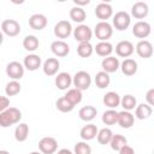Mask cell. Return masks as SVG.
<instances>
[{
	"mask_svg": "<svg viewBox=\"0 0 154 154\" xmlns=\"http://www.w3.org/2000/svg\"><path fill=\"white\" fill-rule=\"evenodd\" d=\"M120 106L124 108V111H132L136 108L137 106V100L134 95L131 94H126L123 97H120Z\"/></svg>",
	"mask_w": 154,
	"mask_h": 154,
	"instance_id": "obj_33",
	"label": "cell"
},
{
	"mask_svg": "<svg viewBox=\"0 0 154 154\" xmlns=\"http://www.w3.org/2000/svg\"><path fill=\"white\" fill-rule=\"evenodd\" d=\"M72 34H73L75 40L78 41L79 43H81V42H90L91 36H93L91 29H90L88 25H85V24H79V25H77V26L72 30Z\"/></svg>",
	"mask_w": 154,
	"mask_h": 154,
	"instance_id": "obj_6",
	"label": "cell"
},
{
	"mask_svg": "<svg viewBox=\"0 0 154 154\" xmlns=\"http://www.w3.org/2000/svg\"><path fill=\"white\" fill-rule=\"evenodd\" d=\"M153 113V107L147 105V103H140L136 106L135 108V116L137 119L140 120H144V119H148Z\"/></svg>",
	"mask_w": 154,
	"mask_h": 154,
	"instance_id": "obj_26",
	"label": "cell"
},
{
	"mask_svg": "<svg viewBox=\"0 0 154 154\" xmlns=\"http://www.w3.org/2000/svg\"><path fill=\"white\" fill-rule=\"evenodd\" d=\"M112 136H113V132L109 128H102L97 131L96 138H97V142L100 144H109Z\"/></svg>",
	"mask_w": 154,
	"mask_h": 154,
	"instance_id": "obj_34",
	"label": "cell"
},
{
	"mask_svg": "<svg viewBox=\"0 0 154 154\" xmlns=\"http://www.w3.org/2000/svg\"><path fill=\"white\" fill-rule=\"evenodd\" d=\"M148 13H149V7L147 2L137 1L131 7V16L135 17L136 19H143L148 16Z\"/></svg>",
	"mask_w": 154,
	"mask_h": 154,
	"instance_id": "obj_19",
	"label": "cell"
},
{
	"mask_svg": "<svg viewBox=\"0 0 154 154\" xmlns=\"http://www.w3.org/2000/svg\"><path fill=\"white\" fill-rule=\"evenodd\" d=\"M95 16L100 19V22H107L113 16V8L107 2H100L95 7Z\"/></svg>",
	"mask_w": 154,
	"mask_h": 154,
	"instance_id": "obj_12",
	"label": "cell"
},
{
	"mask_svg": "<svg viewBox=\"0 0 154 154\" xmlns=\"http://www.w3.org/2000/svg\"><path fill=\"white\" fill-rule=\"evenodd\" d=\"M102 102H103V105L107 106L108 108L116 109V108L120 105V96H119V94L116 93V91H107V93L103 95Z\"/></svg>",
	"mask_w": 154,
	"mask_h": 154,
	"instance_id": "obj_23",
	"label": "cell"
},
{
	"mask_svg": "<svg viewBox=\"0 0 154 154\" xmlns=\"http://www.w3.org/2000/svg\"><path fill=\"white\" fill-rule=\"evenodd\" d=\"M119 69L122 70V72L125 76H134L138 70V65H137L136 60H134L131 58H126L120 63Z\"/></svg>",
	"mask_w": 154,
	"mask_h": 154,
	"instance_id": "obj_22",
	"label": "cell"
},
{
	"mask_svg": "<svg viewBox=\"0 0 154 154\" xmlns=\"http://www.w3.org/2000/svg\"><path fill=\"white\" fill-rule=\"evenodd\" d=\"M119 154H135V150H134V148L132 147H130L129 144H125V146H123L119 150Z\"/></svg>",
	"mask_w": 154,
	"mask_h": 154,
	"instance_id": "obj_43",
	"label": "cell"
},
{
	"mask_svg": "<svg viewBox=\"0 0 154 154\" xmlns=\"http://www.w3.org/2000/svg\"><path fill=\"white\" fill-rule=\"evenodd\" d=\"M97 131H99V129H97V126L95 125V124H87V125H84L82 129H81V131H79V136H81V138L83 140V141H91V140H94L95 137H96V135H97Z\"/></svg>",
	"mask_w": 154,
	"mask_h": 154,
	"instance_id": "obj_24",
	"label": "cell"
},
{
	"mask_svg": "<svg viewBox=\"0 0 154 154\" xmlns=\"http://www.w3.org/2000/svg\"><path fill=\"white\" fill-rule=\"evenodd\" d=\"M24 66L19 61H11L6 65V75L12 81H19L24 76Z\"/></svg>",
	"mask_w": 154,
	"mask_h": 154,
	"instance_id": "obj_8",
	"label": "cell"
},
{
	"mask_svg": "<svg viewBox=\"0 0 154 154\" xmlns=\"http://www.w3.org/2000/svg\"><path fill=\"white\" fill-rule=\"evenodd\" d=\"M150 32H152V26L146 20H138L132 26V34L137 38L144 40L146 37H148L150 35Z\"/></svg>",
	"mask_w": 154,
	"mask_h": 154,
	"instance_id": "obj_10",
	"label": "cell"
},
{
	"mask_svg": "<svg viewBox=\"0 0 154 154\" xmlns=\"http://www.w3.org/2000/svg\"><path fill=\"white\" fill-rule=\"evenodd\" d=\"M60 69V63L57 58H48L42 64V70L46 76H55Z\"/></svg>",
	"mask_w": 154,
	"mask_h": 154,
	"instance_id": "obj_17",
	"label": "cell"
},
{
	"mask_svg": "<svg viewBox=\"0 0 154 154\" xmlns=\"http://www.w3.org/2000/svg\"><path fill=\"white\" fill-rule=\"evenodd\" d=\"M72 30H73V29H72L71 23H70L69 20H66V19L59 20V22L54 25V29H53L54 35H55L58 38H60V40L67 38V37L72 34Z\"/></svg>",
	"mask_w": 154,
	"mask_h": 154,
	"instance_id": "obj_7",
	"label": "cell"
},
{
	"mask_svg": "<svg viewBox=\"0 0 154 154\" xmlns=\"http://www.w3.org/2000/svg\"><path fill=\"white\" fill-rule=\"evenodd\" d=\"M146 101H147V105L149 106H153L154 105V88H150L147 94H146Z\"/></svg>",
	"mask_w": 154,
	"mask_h": 154,
	"instance_id": "obj_42",
	"label": "cell"
},
{
	"mask_svg": "<svg viewBox=\"0 0 154 154\" xmlns=\"http://www.w3.org/2000/svg\"><path fill=\"white\" fill-rule=\"evenodd\" d=\"M22 90V85L18 81H10L5 87V93L7 96H14L19 94Z\"/></svg>",
	"mask_w": 154,
	"mask_h": 154,
	"instance_id": "obj_39",
	"label": "cell"
},
{
	"mask_svg": "<svg viewBox=\"0 0 154 154\" xmlns=\"http://www.w3.org/2000/svg\"><path fill=\"white\" fill-rule=\"evenodd\" d=\"M7 107H10V99L7 96H1L0 95V113L5 111Z\"/></svg>",
	"mask_w": 154,
	"mask_h": 154,
	"instance_id": "obj_41",
	"label": "cell"
},
{
	"mask_svg": "<svg viewBox=\"0 0 154 154\" xmlns=\"http://www.w3.org/2000/svg\"><path fill=\"white\" fill-rule=\"evenodd\" d=\"M94 52H96V54L102 57V58L109 57L112 54V52H113V45L111 42H108V41H100L94 47Z\"/></svg>",
	"mask_w": 154,
	"mask_h": 154,
	"instance_id": "obj_25",
	"label": "cell"
},
{
	"mask_svg": "<svg viewBox=\"0 0 154 154\" xmlns=\"http://www.w3.org/2000/svg\"><path fill=\"white\" fill-rule=\"evenodd\" d=\"M38 149L42 154H54L58 150V141L51 136L42 137L38 141Z\"/></svg>",
	"mask_w": 154,
	"mask_h": 154,
	"instance_id": "obj_5",
	"label": "cell"
},
{
	"mask_svg": "<svg viewBox=\"0 0 154 154\" xmlns=\"http://www.w3.org/2000/svg\"><path fill=\"white\" fill-rule=\"evenodd\" d=\"M94 53V47L90 42H81L77 46V54L81 58H89Z\"/></svg>",
	"mask_w": 154,
	"mask_h": 154,
	"instance_id": "obj_35",
	"label": "cell"
},
{
	"mask_svg": "<svg viewBox=\"0 0 154 154\" xmlns=\"http://www.w3.org/2000/svg\"><path fill=\"white\" fill-rule=\"evenodd\" d=\"M55 87L60 90H67L70 85L72 84V77L69 72H59L55 75L54 78Z\"/></svg>",
	"mask_w": 154,
	"mask_h": 154,
	"instance_id": "obj_18",
	"label": "cell"
},
{
	"mask_svg": "<svg viewBox=\"0 0 154 154\" xmlns=\"http://www.w3.org/2000/svg\"><path fill=\"white\" fill-rule=\"evenodd\" d=\"M120 66V61L118 58L113 57V55H109V57H106L102 59L101 61V67H102V71H105L106 73H113L116 72Z\"/></svg>",
	"mask_w": 154,
	"mask_h": 154,
	"instance_id": "obj_16",
	"label": "cell"
},
{
	"mask_svg": "<svg viewBox=\"0 0 154 154\" xmlns=\"http://www.w3.org/2000/svg\"><path fill=\"white\" fill-rule=\"evenodd\" d=\"M29 136V126L25 123H18L14 129V138L18 142H24L28 140Z\"/></svg>",
	"mask_w": 154,
	"mask_h": 154,
	"instance_id": "obj_28",
	"label": "cell"
},
{
	"mask_svg": "<svg viewBox=\"0 0 154 154\" xmlns=\"http://www.w3.org/2000/svg\"><path fill=\"white\" fill-rule=\"evenodd\" d=\"M57 154H73V152H71V150L67 149V148H61V149H59V150L57 152Z\"/></svg>",
	"mask_w": 154,
	"mask_h": 154,
	"instance_id": "obj_45",
	"label": "cell"
},
{
	"mask_svg": "<svg viewBox=\"0 0 154 154\" xmlns=\"http://www.w3.org/2000/svg\"><path fill=\"white\" fill-rule=\"evenodd\" d=\"M29 154H42L41 152H30Z\"/></svg>",
	"mask_w": 154,
	"mask_h": 154,
	"instance_id": "obj_48",
	"label": "cell"
},
{
	"mask_svg": "<svg viewBox=\"0 0 154 154\" xmlns=\"http://www.w3.org/2000/svg\"><path fill=\"white\" fill-rule=\"evenodd\" d=\"M47 24H48V19L42 13H35L29 18V25L34 30H42L47 26Z\"/></svg>",
	"mask_w": 154,
	"mask_h": 154,
	"instance_id": "obj_20",
	"label": "cell"
},
{
	"mask_svg": "<svg viewBox=\"0 0 154 154\" xmlns=\"http://www.w3.org/2000/svg\"><path fill=\"white\" fill-rule=\"evenodd\" d=\"M69 14H70V18H71L73 22L79 23V24H82V23L85 20V18H87V13H85L84 8H83V7H78V6H73V7L70 10Z\"/></svg>",
	"mask_w": 154,
	"mask_h": 154,
	"instance_id": "obj_30",
	"label": "cell"
},
{
	"mask_svg": "<svg viewBox=\"0 0 154 154\" xmlns=\"http://www.w3.org/2000/svg\"><path fill=\"white\" fill-rule=\"evenodd\" d=\"M112 17H113V19H112L113 26L119 31L126 30L131 23V16L125 11H118Z\"/></svg>",
	"mask_w": 154,
	"mask_h": 154,
	"instance_id": "obj_3",
	"label": "cell"
},
{
	"mask_svg": "<svg viewBox=\"0 0 154 154\" xmlns=\"http://www.w3.org/2000/svg\"><path fill=\"white\" fill-rule=\"evenodd\" d=\"M135 49H136V53L138 54V57H141L143 59H148L153 55V45L148 40L138 41Z\"/></svg>",
	"mask_w": 154,
	"mask_h": 154,
	"instance_id": "obj_14",
	"label": "cell"
},
{
	"mask_svg": "<svg viewBox=\"0 0 154 154\" xmlns=\"http://www.w3.org/2000/svg\"><path fill=\"white\" fill-rule=\"evenodd\" d=\"M73 154H91V147L85 141L77 142L73 148Z\"/></svg>",
	"mask_w": 154,
	"mask_h": 154,
	"instance_id": "obj_40",
	"label": "cell"
},
{
	"mask_svg": "<svg viewBox=\"0 0 154 154\" xmlns=\"http://www.w3.org/2000/svg\"><path fill=\"white\" fill-rule=\"evenodd\" d=\"M94 34L100 41H108L113 35V26L108 22H99L94 28Z\"/></svg>",
	"mask_w": 154,
	"mask_h": 154,
	"instance_id": "obj_4",
	"label": "cell"
},
{
	"mask_svg": "<svg viewBox=\"0 0 154 154\" xmlns=\"http://www.w3.org/2000/svg\"><path fill=\"white\" fill-rule=\"evenodd\" d=\"M2 42H4V34H2L1 30H0V46L2 45Z\"/></svg>",
	"mask_w": 154,
	"mask_h": 154,
	"instance_id": "obj_46",
	"label": "cell"
},
{
	"mask_svg": "<svg viewBox=\"0 0 154 154\" xmlns=\"http://www.w3.org/2000/svg\"><path fill=\"white\" fill-rule=\"evenodd\" d=\"M41 65H42V60H41L40 55L31 53V54H28L24 57V60H23L24 69H26L29 71H36L38 67H41Z\"/></svg>",
	"mask_w": 154,
	"mask_h": 154,
	"instance_id": "obj_15",
	"label": "cell"
},
{
	"mask_svg": "<svg viewBox=\"0 0 154 154\" xmlns=\"http://www.w3.org/2000/svg\"><path fill=\"white\" fill-rule=\"evenodd\" d=\"M113 51H116V54L118 57L126 59V58H129L135 52V47H134L131 41L123 40V41H119L116 45V48H113Z\"/></svg>",
	"mask_w": 154,
	"mask_h": 154,
	"instance_id": "obj_11",
	"label": "cell"
},
{
	"mask_svg": "<svg viewBox=\"0 0 154 154\" xmlns=\"http://www.w3.org/2000/svg\"><path fill=\"white\" fill-rule=\"evenodd\" d=\"M51 51L55 57L64 58L70 53V46L64 40H55L51 45Z\"/></svg>",
	"mask_w": 154,
	"mask_h": 154,
	"instance_id": "obj_13",
	"label": "cell"
},
{
	"mask_svg": "<svg viewBox=\"0 0 154 154\" xmlns=\"http://www.w3.org/2000/svg\"><path fill=\"white\" fill-rule=\"evenodd\" d=\"M101 120L105 125H114V124H117V120H118V112L116 109L109 108L103 112Z\"/></svg>",
	"mask_w": 154,
	"mask_h": 154,
	"instance_id": "obj_36",
	"label": "cell"
},
{
	"mask_svg": "<svg viewBox=\"0 0 154 154\" xmlns=\"http://www.w3.org/2000/svg\"><path fill=\"white\" fill-rule=\"evenodd\" d=\"M1 32L6 36L14 37L20 32V25L16 19H5L1 23Z\"/></svg>",
	"mask_w": 154,
	"mask_h": 154,
	"instance_id": "obj_9",
	"label": "cell"
},
{
	"mask_svg": "<svg viewBox=\"0 0 154 154\" xmlns=\"http://www.w3.org/2000/svg\"><path fill=\"white\" fill-rule=\"evenodd\" d=\"M55 107H57L58 111H60L63 113H69L75 108V106L70 101H67L65 99V96H61L55 101Z\"/></svg>",
	"mask_w": 154,
	"mask_h": 154,
	"instance_id": "obj_38",
	"label": "cell"
},
{
	"mask_svg": "<svg viewBox=\"0 0 154 154\" xmlns=\"http://www.w3.org/2000/svg\"><path fill=\"white\" fill-rule=\"evenodd\" d=\"M75 2V6H78V7H83L85 5H88L90 2V0H73Z\"/></svg>",
	"mask_w": 154,
	"mask_h": 154,
	"instance_id": "obj_44",
	"label": "cell"
},
{
	"mask_svg": "<svg viewBox=\"0 0 154 154\" xmlns=\"http://www.w3.org/2000/svg\"><path fill=\"white\" fill-rule=\"evenodd\" d=\"M64 96H65V99H66L67 101H70L73 106L78 105V103L82 101V99H83V94H82V91L78 90V89H76V88L67 89V91H66V94H65Z\"/></svg>",
	"mask_w": 154,
	"mask_h": 154,
	"instance_id": "obj_31",
	"label": "cell"
},
{
	"mask_svg": "<svg viewBox=\"0 0 154 154\" xmlns=\"http://www.w3.org/2000/svg\"><path fill=\"white\" fill-rule=\"evenodd\" d=\"M0 154H11L8 150H5V149H1L0 150Z\"/></svg>",
	"mask_w": 154,
	"mask_h": 154,
	"instance_id": "obj_47",
	"label": "cell"
},
{
	"mask_svg": "<svg viewBox=\"0 0 154 154\" xmlns=\"http://www.w3.org/2000/svg\"><path fill=\"white\" fill-rule=\"evenodd\" d=\"M135 123V117L129 111H120L118 112V120L117 124L123 129H130Z\"/></svg>",
	"mask_w": 154,
	"mask_h": 154,
	"instance_id": "obj_21",
	"label": "cell"
},
{
	"mask_svg": "<svg viewBox=\"0 0 154 154\" xmlns=\"http://www.w3.org/2000/svg\"><path fill=\"white\" fill-rule=\"evenodd\" d=\"M96 114H97V109L90 105L83 106L78 112V116H79L81 120H83V122H91L96 117Z\"/></svg>",
	"mask_w": 154,
	"mask_h": 154,
	"instance_id": "obj_27",
	"label": "cell"
},
{
	"mask_svg": "<svg viewBox=\"0 0 154 154\" xmlns=\"http://www.w3.org/2000/svg\"><path fill=\"white\" fill-rule=\"evenodd\" d=\"M72 84L75 85L76 89L83 91V90H87L89 89V87L91 85V76L89 72L87 71H77L75 73V76L72 77Z\"/></svg>",
	"mask_w": 154,
	"mask_h": 154,
	"instance_id": "obj_2",
	"label": "cell"
},
{
	"mask_svg": "<svg viewBox=\"0 0 154 154\" xmlns=\"http://www.w3.org/2000/svg\"><path fill=\"white\" fill-rule=\"evenodd\" d=\"M94 82H95V84H96V87H97L99 89H105V88H107V87L109 85V83H111V77H109V75L106 73L105 71H99V72L95 75V77H94Z\"/></svg>",
	"mask_w": 154,
	"mask_h": 154,
	"instance_id": "obj_29",
	"label": "cell"
},
{
	"mask_svg": "<svg viewBox=\"0 0 154 154\" xmlns=\"http://www.w3.org/2000/svg\"><path fill=\"white\" fill-rule=\"evenodd\" d=\"M40 46V41L35 35H28L23 40V47L28 52H35Z\"/></svg>",
	"mask_w": 154,
	"mask_h": 154,
	"instance_id": "obj_32",
	"label": "cell"
},
{
	"mask_svg": "<svg viewBox=\"0 0 154 154\" xmlns=\"http://www.w3.org/2000/svg\"><path fill=\"white\" fill-rule=\"evenodd\" d=\"M22 119V112L17 107H7L0 113V126L10 128L11 125L18 124Z\"/></svg>",
	"mask_w": 154,
	"mask_h": 154,
	"instance_id": "obj_1",
	"label": "cell"
},
{
	"mask_svg": "<svg viewBox=\"0 0 154 154\" xmlns=\"http://www.w3.org/2000/svg\"><path fill=\"white\" fill-rule=\"evenodd\" d=\"M125 144H128V140H126V137L125 136H123V135H120V134H113V136H112V140H111V142H109V146H111V148L113 149V150H119L123 146H125Z\"/></svg>",
	"mask_w": 154,
	"mask_h": 154,
	"instance_id": "obj_37",
	"label": "cell"
}]
</instances>
